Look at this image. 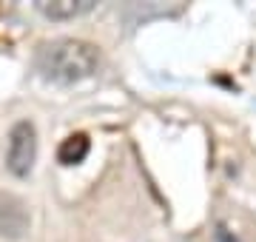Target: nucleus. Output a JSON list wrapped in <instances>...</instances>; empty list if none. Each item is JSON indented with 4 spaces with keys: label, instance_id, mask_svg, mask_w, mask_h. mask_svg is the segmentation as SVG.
Listing matches in <instances>:
<instances>
[{
    "label": "nucleus",
    "instance_id": "nucleus-1",
    "mask_svg": "<svg viewBox=\"0 0 256 242\" xmlns=\"http://www.w3.org/2000/svg\"><path fill=\"white\" fill-rule=\"evenodd\" d=\"M34 63H37V72L46 80L72 86L97 72L100 54L88 40L60 38V40H52V43H43Z\"/></svg>",
    "mask_w": 256,
    "mask_h": 242
},
{
    "label": "nucleus",
    "instance_id": "nucleus-2",
    "mask_svg": "<svg viewBox=\"0 0 256 242\" xmlns=\"http://www.w3.org/2000/svg\"><path fill=\"white\" fill-rule=\"evenodd\" d=\"M37 160V131L28 120H20L12 126L9 151H6V168L14 177H28Z\"/></svg>",
    "mask_w": 256,
    "mask_h": 242
},
{
    "label": "nucleus",
    "instance_id": "nucleus-3",
    "mask_svg": "<svg viewBox=\"0 0 256 242\" xmlns=\"http://www.w3.org/2000/svg\"><path fill=\"white\" fill-rule=\"evenodd\" d=\"M28 231V211L23 200L14 194L0 196V236L6 240H20Z\"/></svg>",
    "mask_w": 256,
    "mask_h": 242
},
{
    "label": "nucleus",
    "instance_id": "nucleus-4",
    "mask_svg": "<svg viewBox=\"0 0 256 242\" xmlns=\"http://www.w3.org/2000/svg\"><path fill=\"white\" fill-rule=\"evenodd\" d=\"M94 9V0H37V12L48 20H72Z\"/></svg>",
    "mask_w": 256,
    "mask_h": 242
},
{
    "label": "nucleus",
    "instance_id": "nucleus-5",
    "mask_svg": "<svg viewBox=\"0 0 256 242\" xmlns=\"http://www.w3.org/2000/svg\"><path fill=\"white\" fill-rule=\"evenodd\" d=\"M88 151H92L88 134H68V137L60 142V148H57V160H60L63 166H80L82 160L88 157Z\"/></svg>",
    "mask_w": 256,
    "mask_h": 242
},
{
    "label": "nucleus",
    "instance_id": "nucleus-6",
    "mask_svg": "<svg viewBox=\"0 0 256 242\" xmlns=\"http://www.w3.org/2000/svg\"><path fill=\"white\" fill-rule=\"evenodd\" d=\"M216 236H220L222 242H236V240H234V236L228 234V228H225V225H220V231H216Z\"/></svg>",
    "mask_w": 256,
    "mask_h": 242
}]
</instances>
